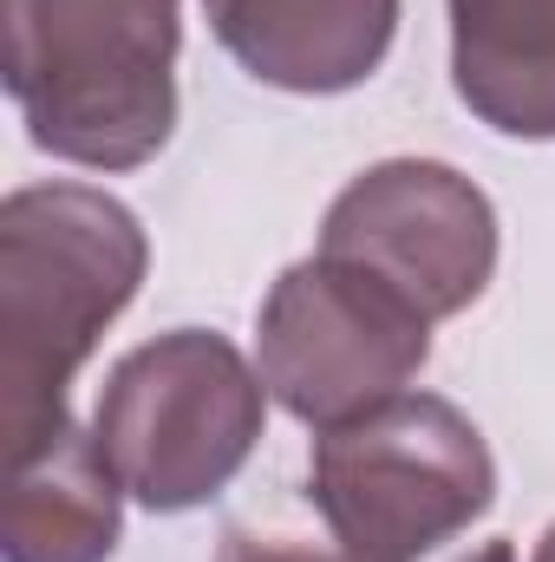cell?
<instances>
[{"label": "cell", "mask_w": 555, "mask_h": 562, "mask_svg": "<svg viewBox=\"0 0 555 562\" xmlns=\"http://www.w3.org/2000/svg\"><path fill=\"white\" fill-rule=\"evenodd\" d=\"M223 53L301 99L366 86L399 33V0H203Z\"/></svg>", "instance_id": "obj_7"}, {"label": "cell", "mask_w": 555, "mask_h": 562, "mask_svg": "<svg viewBox=\"0 0 555 562\" xmlns=\"http://www.w3.org/2000/svg\"><path fill=\"white\" fill-rule=\"evenodd\" d=\"M464 562H517V550L510 543H484V550H471Z\"/></svg>", "instance_id": "obj_11"}, {"label": "cell", "mask_w": 555, "mask_h": 562, "mask_svg": "<svg viewBox=\"0 0 555 562\" xmlns=\"http://www.w3.org/2000/svg\"><path fill=\"white\" fill-rule=\"evenodd\" d=\"M451 86L490 132L555 138V0H451Z\"/></svg>", "instance_id": "obj_9"}, {"label": "cell", "mask_w": 555, "mask_h": 562, "mask_svg": "<svg viewBox=\"0 0 555 562\" xmlns=\"http://www.w3.org/2000/svg\"><path fill=\"white\" fill-rule=\"evenodd\" d=\"M262 419L269 386L242 347L209 327H170L112 367L92 431L125 497L177 517L229 491V477L262 445Z\"/></svg>", "instance_id": "obj_4"}, {"label": "cell", "mask_w": 555, "mask_h": 562, "mask_svg": "<svg viewBox=\"0 0 555 562\" xmlns=\"http://www.w3.org/2000/svg\"><path fill=\"white\" fill-rule=\"evenodd\" d=\"M530 562H555V524L543 530V543H536V557H530Z\"/></svg>", "instance_id": "obj_12"}, {"label": "cell", "mask_w": 555, "mask_h": 562, "mask_svg": "<svg viewBox=\"0 0 555 562\" xmlns=\"http://www.w3.org/2000/svg\"><path fill=\"white\" fill-rule=\"evenodd\" d=\"M150 243L132 203L92 183H20L0 203V419L7 458L53 438L72 373L138 301Z\"/></svg>", "instance_id": "obj_1"}, {"label": "cell", "mask_w": 555, "mask_h": 562, "mask_svg": "<svg viewBox=\"0 0 555 562\" xmlns=\"http://www.w3.org/2000/svg\"><path fill=\"white\" fill-rule=\"evenodd\" d=\"M320 256L380 276L424 321H451L497 276V210L451 164L386 157L333 196Z\"/></svg>", "instance_id": "obj_6"}, {"label": "cell", "mask_w": 555, "mask_h": 562, "mask_svg": "<svg viewBox=\"0 0 555 562\" xmlns=\"http://www.w3.org/2000/svg\"><path fill=\"white\" fill-rule=\"evenodd\" d=\"M431 360V321L380 276L307 256L281 269L256 314V367L262 386L314 431L360 419L399 400Z\"/></svg>", "instance_id": "obj_5"}, {"label": "cell", "mask_w": 555, "mask_h": 562, "mask_svg": "<svg viewBox=\"0 0 555 562\" xmlns=\"http://www.w3.org/2000/svg\"><path fill=\"white\" fill-rule=\"evenodd\" d=\"M216 562H353L333 537L314 543V537H294V530H256V524H229Z\"/></svg>", "instance_id": "obj_10"}, {"label": "cell", "mask_w": 555, "mask_h": 562, "mask_svg": "<svg viewBox=\"0 0 555 562\" xmlns=\"http://www.w3.org/2000/svg\"><path fill=\"white\" fill-rule=\"evenodd\" d=\"M7 99L59 164L138 170L177 132V0H0Z\"/></svg>", "instance_id": "obj_2"}, {"label": "cell", "mask_w": 555, "mask_h": 562, "mask_svg": "<svg viewBox=\"0 0 555 562\" xmlns=\"http://www.w3.org/2000/svg\"><path fill=\"white\" fill-rule=\"evenodd\" d=\"M125 484L86 425H59L33 451L13 458L7 517H0V557L7 562H112L125 510Z\"/></svg>", "instance_id": "obj_8"}, {"label": "cell", "mask_w": 555, "mask_h": 562, "mask_svg": "<svg viewBox=\"0 0 555 562\" xmlns=\"http://www.w3.org/2000/svg\"><path fill=\"white\" fill-rule=\"evenodd\" d=\"M307 504L353 562H418L497 504V458L451 400L399 393L314 438Z\"/></svg>", "instance_id": "obj_3"}]
</instances>
